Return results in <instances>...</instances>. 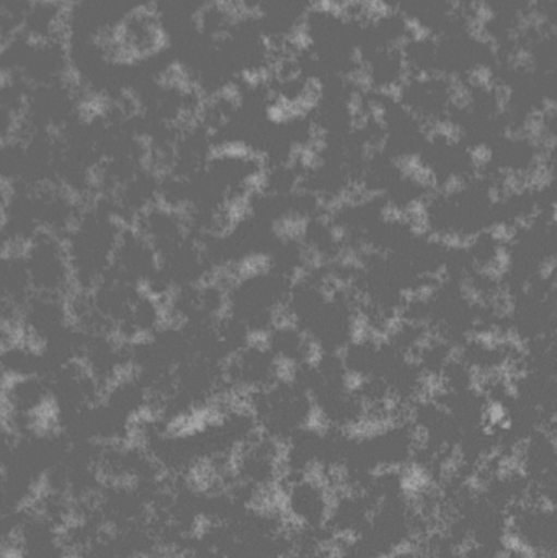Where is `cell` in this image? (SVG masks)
I'll use <instances>...</instances> for the list:
<instances>
[{"label":"cell","instance_id":"obj_12","mask_svg":"<svg viewBox=\"0 0 557 558\" xmlns=\"http://www.w3.org/2000/svg\"><path fill=\"white\" fill-rule=\"evenodd\" d=\"M65 2H69V3H71V2H72V0H65Z\"/></svg>","mask_w":557,"mask_h":558},{"label":"cell","instance_id":"obj_9","mask_svg":"<svg viewBox=\"0 0 557 558\" xmlns=\"http://www.w3.org/2000/svg\"><path fill=\"white\" fill-rule=\"evenodd\" d=\"M32 292L22 255L19 248H12L0 258V318L13 330Z\"/></svg>","mask_w":557,"mask_h":558},{"label":"cell","instance_id":"obj_4","mask_svg":"<svg viewBox=\"0 0 557 558\" xmlns=\"http://www.w3.org/2000/svg\"><path fill=\"white\" fill-rule=\"evenodd\" d=\"M280 507L293 527H324L332 504L334 488L320 474L281 478Z\"/></svg>","mask_w":557,"mask_h":558},{"label":"cell","instance_id":"obj_11","mask_svg":"<svg viewBox=\"0 0 557 558\" xmlns=\"http://www.w3.org/2000/svg\"><path fill=\"white\" fill-rule=\"evenodd\" d=\"M12 244H10L9 238H7L5 232H3L2 226H0V258L7 254V252L12 251Z\"/></svg>","mask_w":557,"mask_h":558},{"label":"cell","instance_id":"obj_10","mask_svg":"<svg viewBox=\"0 0 557 558\" xmlns=\"http://www.w3.org/2000/svg\"><path fill=\"white\" fill-rule=\"evenodd\" d=\"M231 2L234 3L241 12L252 13V15H255V13L264 7V3L267 2V0H231Z\"/></svg>","mask_w":557,"mask_h":558},{"label":"cell","instance_id":"obj_3","mask_svg":"<svg viewBox=\"0 0 557 558\" xmlns=\"http://www.w3.org/2000/svg\"><path fill=\"white\" fill-rule=\"evenodd\" d=\"M396 98L428 131L440 130L450 124L458 84L444 75H409Z\"/></svg>","mask_w":557,"mask_h":558},{"label":"cell","instance_id":"obj_6","mask_svg":"<svg viewBox=\"0 0 557 558\" xmlns=\"http://www.w3.org/2000/svg\"><path fill=\"white\" fill-rule=\"evenodd\" d=\"M555 511L548 501H522L507 513V544L532 557L555 556Z\"/></svg>","mask_w":557,"mask_h":558},{"label":"cell","instance_id":"obj_5","mask_svg":"<svg viewBox=\"0 0 557 558\" xmlns=\"http://www.w3.org/2000/svg\"><path fill=\"white\" fill-rule=\"evenodd\" d=\"M108 43L120 61L143 62L167 48V36L153 7H136L124 13Z\"/></svg>","mask_w":557,"mask_h":558},{"label":"cell","instance_id":"obj_2","mask_svg":"<svg viewBox=\"0 0 557 558\" xmlns=\"http://www.w3.org/2000/svg\"><path fill=\"white\" fill-rule=\"evenodd\" d=\"M19 251L33 292L68 298L74 291V278L62 238L38 234Z\"/></svg>","mask_w":557,"mask_h":558},{"label":"cell","instance_id":"obj_8","mask_svg":"<svg viewBox=\"0 0 557 558\" xmlns=\"http://www.w3.org/2000/svg\"><path fill=\"white\" fill-rule=\"evenodd\" d=\"M68 12L65 0H23L20 36L29 41L65 39Z\"/></svg>","mask_w":557,"mask_h":558},{"label":"cell","instance_id":"obj_7","mask_svg":"<svg viewBox=\"0 0 557 558\" xmlns=\"http://www.w3.org/2000/svg\"><path fill=\"white\" fill-rule=\"evenodd\" d=\"M159 271V258L134 228H123L111 258L110 277L134 288L149 289Z\"/></svg>","mask_w":557,"mask_h":558},{"label":"cell","instance_id":"obj_1","mask_svg":"<svg viewBox=\"0 0 557 558\" xmlns=\"http://www.w3.org/2000/svg\"><path fill=\"white\" fill-rule=\"evenodd\" d=\"M123 228L100 199L82 203L77 219L62 238L74 289H92L107 277Z\"/></svg>","mask_w":557,"mask_h":558}]
</instances>
